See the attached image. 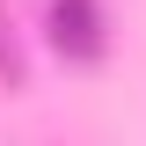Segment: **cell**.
Masks as SVG:
<instances>
[{
  "mask_svg": "<svg viewBox=\"0 0 146 146\" xmlns=\"http://www.w3.org/2000/svg\"><path fill=\"white\" fill-rule=\"evenodd\" d=\"M51 44L66 58H102V7L95 0H51Z\"/></svg>",
  "mask_w": 146,
  "mask_h": 146,
  "instance_id": "6da1fadb",
  "label": "cell"
},
{
  "mask_svg": "<svg viewBox=\"0 0 146 146\" xmlns=\"http://www.w3.org/2000/svg\"><path fill=\"white\" fill-rule=\"evenodd\" d=\"M0 80L22 88V44H15V22H7V15H0Z\"/></svg>",
  "mask_w": 146,
  "mask_h": 146,
  "instance_id": "7a4b0ae2",
  "label": "cell"
}]
</instances>
